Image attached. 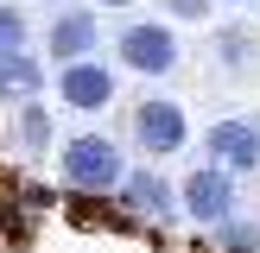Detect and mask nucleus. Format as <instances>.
I'll use <instances>...</instances> for the list:
<instances>
[{
    "label": "nucleus",
    "instance_id": "f257e3e1",
    "mask_svg": "<svg viewBox=\"0 0 260 253\" xmlns=\"http://www.w3.org/2000/svg\"><path fill=\"white\" fill-rule=\"evenodd\" d=\"M63 177H70L76 190H114L127 184V164H121V146L102 133H83L63 146Z\"/></svg>",
    "mask_w": 260,
    "mask_h": 253
},
{
    "label": "nucleus",
    "instance_id": "f03ea898",
    "mask_svg": "<svg viewBox=\"0 0 260 253\" xmlns=\"http://www.w3.org/2000/svg\"><path fill=\"white\" fill-rule=\"evenodd\" d=\"M178 209H184L190 222H203V228H222L229 215H235V177H229L222 164L190 171L184 184H178Z\"/></svg>",
    "mask_w": 260,
    "mask_h": 253
},
{
    "label": "nucleus",
    "instance_id": "7ed1b4c3",
    "mask_svg": "<svg viewBox=\"0 0 260 253\" xmlns=\"http://www.w3.org/2000/svg\"><path fill=\"white\" fill-rule=\"evenodd\" d=\"M114 51H121V63L140 70V76H165L178 63V38H172L165 19H134L121 38H114Z\"/></svg>",
    "mask_w": 260,
    "mask_h": 253
},
{
    "label": "nucleus",
    "instance_id": "20e7f679",
    "mask_svg": "<svg viewBox=\"0 0 260 253\" xmlns=\"http://www.w3.org/2000/svg\"><path fill=\"white\" fill-rule=\"evenodd\" d=\"M134 139L152 152V158H165V152H178L190 139V120H184V108L178 101H165V95H146L134 108Z\"/></svg>",
    "mask_w": 260,
    "mask_h": 253
},
{
    "label": "nucleus",
    "instance_id": "39448f33",
    "mask_svg": "<svg viewBox=\"0 0 260 253\" xmlns=\"http://www.w3.org/2000/svg\"><path fill=\"white\" fill-rule=\"evenodd\" d=\"M203 146H210V158L222 164L229 177H241V171L260 164V126L254 120H216L210 133H203Z\"/></svg>",
    "mask_w": 260,
    "mask_h": 253
},
{
    "label": "nucleus",
    "instance_id": "423d86ee",
    "mask_svg": "<svg viewBox=\"0 0 260 253\" xmlns=\"http://www.w3.org/2000/svg\"><path fill=\"white\" fill-rule=\"evenodd\" d=\"M57 95H63V108H76V114H95V108H108L114 101V70L108 63H70V70H57Z\"/></svg>",
    "mask_w": 260,
    "mask_h": 253
},
{
    "label": "nucleus",
    "instance_id": "0eeeda50",
    "mask_svg": "<svg viewBox=\"0 0 260 253\" xmlns=\"http://www.w3.org/2000/svg\"><path fill=\"white\" fill-rule=\"evenodd\" d=\"M45 51L63 63V70H70V63H89V51H95V13H89V7L57 13L51 32H45Z\"/></svg>",
    "mask_w": 260,
    "mask_h": 253
},
{
    "label": "nucleus",
    "instance_id": "6e6552de",
    "mask_svg": "<svg viewBox=\"0 0 260 253\" xmlns=\"http://www.w3.org/2000/svg\"><path fill=\"white\" fill-rule=\"evenodd\" d=\"M38 89H45L38 57H7V63H0V95H7V101H32Z\"/></svg>",
    "mask_w": 260,
    "mask_h": 253
},
{
    "label": "nucleus",
    "instance_id": "1a4fd4ad",
    "mask_svg": "<svg viewBox=\"0 0 260 253\" xmlns=\"http://www.w3.org/2000/svg\"><path fill=\"white\" fill-rule=\"evenodd\" d=\"M165 190H172V184H165V177H152V171H134V177H127V202H134V209H146V215H172V209H178Z\"/></svg>",
    "mask_w": 260,
    "mask_h": 253
},
{
    "label": "nucleus",
    "instance_id": "9d476101",
    "mask_svg": "<svg viewBox=\"0 0 260 253\" xmlns=\"http://www.w3.org/2000/svg\"><path fill=\"white\" fill-rule=\"evenodd\" d=\"M25 57V13L19 7H0V63Z\"/></svg>",
    "mask_w": 260,
    "mask_h": 253
},
{
    "label": "nucleus",
    "instance_id": "9b49d317",
    "mask_svg": "<svg viewBox=\"0 0 260 253\" xmlns=\"http://www.w3.org/2000/svg\"><path fill=\"white\" fill-rule=\"evenodd\" d=\"M19 139H25V146H38V152L51 146V120H45V108H25V114H19Z\"/></svg>",
    "mask_w": 260,
    "mask_h": 253
},
{
    "label": "nucleus",
    "instance_id": "f8f14e48",
    "mask_svg": "<svg viewBox=\"0 0 260 253\" xmlns=\"http://www.w3.org/2000/svg\"><path fill=\"white\" fill-rule=\"evenodd\" d=\"M222 253H260V228H254V222L222 228Z\"/></svg>",
    "mask_w": 260,
    "mask_h": 253
},
{
    "label": "nucleus",
    "instance_id": "ddd939ff",
    "mask_svg": "<svg viewBox=\"0 0 260 253\" xmlns=\"http://www.w3.org/2000/svg\"><path fill=\"white\" fill-rule=\"evenodd\" d=\"M165 7H172L178 19H203V13H210V0H165Z\"/></svg>",
    "mask_w": 260,
    "mask_h": 253
},
{
    "label": "nucleus",
    "instance_id": "4468645a",
    "mask_svg": "<svg viewBox=\"0 0 260 253\" xmlns=\"http://www.w3.org/2000/svg\"><path fill=\"white\" fill-rule=\"evenodd\" d=\"M89 7H134V0H89Z\"/></svg>",
    "mask_w": 260,
    "mask_h": 253
}]
</instances>
